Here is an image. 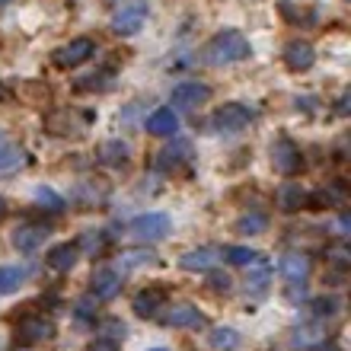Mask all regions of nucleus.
<instances>
[{"mask_svg":"<svg viewBox=\"0 0 351 351\" xmlns=\"http://www.w3.org/2000/svg\"><path fill=\"white\" fill-rule=\"evenodd\" d=\"M250 55H252V45L240 29H221V32L211 36L208 45H204V61L214 67L237 64V61H246Z\"/></svg>","mask_w":351,"mask_h":351,"instance_id":"nucleus-1","label":"nucleus"},{"mask_svg":"<svg viewBox=\"0 0 351 351\" xmlns=\"http://www.w3.org/2000/svg\"><path fill=\"white\" fill-rule=\"evenodd\" d=\"M252 119H256V109L243 106V102H227V106H221V109L211 115V128L221 131V134H237V131H243Z\"/></svg>","mask_w":351,"mask_h":351,"instance_id":"nucleus-2","label":"nucleus"},{"mask_svg":"<svg viewBox=\"0 0 351 351\" xmlns=\"http://www.w3.org/2000/svg\"><path fill=\"white\" fill-rule=\"evenodd\" d=\"M144 23H147V0L121 3V7L112 13V32H115V36H134V32H141Z\"/></svg>","mask_w":351,"mask_h":351,"instance_id":"nucleus-3","label":"nucleus"},{"mask_svg":"<svg viewBox=\"0 0 351 351\" xmlns=\"http://www.w3.org/2000/svg\"><path fill=\"white\" fill-rule=\"evenodd\" d=\"M86 125H90V115L74 109H58L45 119V131L55 134V138H77V134L86 131Z\"/></svg>","mask_w":351,"mask_h":351,"instance_id":"nucleus-4","label":"nucleus"},{"mask_svg":"<svg viewBox=\"0 0 351 351\" xmlns=\"http://www.w3.org/2000/svg\"><path fill=\"white\" fill-rule=\"evenodd\" d=\"M93 55H96V42H93V38H86V36H80V38H71L67 45L55 48L51 61H55L58 67L71 71V67H80L84 61H90Z\"/></svg>","mask_w":351,"mask_h":351,"instance_id":"nucleus-5","label":"nucleus"},{"mask_svg":"<svg viewBox=\"0 0 351 351\" xmlns=\"http://www.w3.org/2000/svg\"><path fill=\"white\" fill-rule=\"evenodd\" d=\"M271 163L281 176H297L304 169V154L291 138H278L271 144Z\"/></svg>","mask_w":351,"mask_h":351,"instance_id":"nucleus-6","label":"nucleus"},{"mask_svg":"<svg viewBox=\"0 0 351 351\" xmlns=\"http://www.w3.org/2000/svg\"><path fill=\"white\" fill-rule=\"evenodd\" d=\"M208 99H211V86L202 84V80H182V84L173 90V96H169V102H173L176 109H185V112L198 109V106H204Z\"/></svg>","mask_w":351,"mask_h":351,"instance_id":"nucleus-7","label":"nucleus"},{"mask_svg":"<svg viewBox=\"0 0 351 351\" xmlns=\"http://www.w3.org/2000/svg\"><path fill=\"white\" fill-rule=\"evenodd\" d=\"M163 310L167 313H160V319L169 329H202L204 326V313L195 304H173V306L167 304Z\"/></svg>","mask_w":351,"mask_h":351,"instance_id":"nucleus-8","label":"nucleus"},{"mask_svg":"<svg viewBox=\"0 0 351 351\" xmlns=\"http://www.w3.org/2000/svg\"><path fill=\"white\" fill-rule=\"evenodd\" d=\"M131 233L138 237V240H163L169 233V217L167 214H160V211H147V214H141V217H134L131 221Z\"/></svg>","mask_w":351,"mask_h":351,"instance_id":"nucleus-9","label":"nucleus"},{"mask_svg":"<svg viewBox=\"0 0 351 351\" xmlns=\"http://www.w3.org/2000/svg\"><path fill=\"white\" fill-rule=\"evenodd\" d=\"M169 304V294H167V287H160V285H150L144 287V291H138L134 294V313L144 316V319H154V316L163 313V306Z\"/></svg>","mask_w":351,"mask_h":351,"instance_id":"nucleus-10","label":"nucleus"},{"mask_svg":"<svg viewBox=\"0 0 351 351\" xmlns=\"http://www.w3.org/2000/svg\"><path fill=\"white\" fill-rule=\"evenodd\" d=\"M345 202H348V185H345V179H335V182L316 189L313 195H306V208H316V211H323V208H342Z\"/></svg>","mask_w":351,"mask_h":351,"instance_id":"nucleus-11","label":"nucleus"},{"mask_svg":"<svg viewBox=\"0 0 351 351\" xmlns=\"http://www.w3.org/2000/svg\"><path fill=\"white\" fill-rule=\"evenodd\" d=\"M316 61V48L306 42V38H291L285 45V64L287 71H294V74H304L310 71Z\"/></svg>","mask_w":351,"mask_h":351,"instance_id":"nucleus-12","label":"nucleus"},{"mask_svg":"<svg viewBox=\"0 0 351 351\" xmlns=\"http://www.w3.org/2000/svg\"><path fill=\"white\" fill-rule=\"evenodd\" d=\"M90 294L96 300H115L121 294V275L115 268H99L90 278Z\"/></svg>","mask_w":351,"mask_h":351,"instance_id":"nucleus-13","label":"nucleus"},{"mask_svg":"<svg viewBox=\"0 0 351 351\" xmlns=\"http://www.w3.org/2000/svg\"><path fill=\"white\" fill-rule=\"evenodd\" d=\"M16 335L23 345H36V342H45L55 335V323L45 319V316H26L23 323L16 326Z\"/></svg>","mask_w":351,"mask_h":351,"instance_id":"nucleus-14","label":"nucleus"},{"mask_svg":"<svg viewBox=\"0 0 351 351\" xmlns=\"http://www.w3.org/2000/svg\"><path fill=\"white\" fill-rule=\"evenodd\" d=\"M48 223H19L16 230H13V246L19 252H36L42 243L48 240Z\"/></svg>","mask_w":351,"mask_h":351,"instance_id":"nucleus-15","label":"nucleus"},{"mask_svg":"<svg viewBox=\"0 0 351 351\" xmlns=\"http://www.w3.org/2000/svg\"><path fill=\"white\" fill-rule=\"evenodd\" d=\"M192 157V147H189V141H173L169 147H163L157 154V169L160 173H176V169H182Z\"/></svg>","mask_w":351,"mask_h":351,"instance_id":"nucleus-16","label":"nucleus"},{"mask_svg":"<svg viewBox=\"0 0 351 351\" xmlns=\"http://www.w3.org/2000/svg\"><path fill=\"white\" fill-rule=\"evenodd\" d=\"M310 271H313V259L304 256V252H287L285 259H281V275L291 285H306Z\"/></svg>","mask_w":351,"mask_h":351,"instance_id":"nucleus-17","label":"nucleus"},{"mask_svg":"<svg viewBox=\"0 0 351 351\" xmlns=\"http://www.w3.org/2000/svg\"><path fill=\"white\" fill-rule=\"evenodd\" d=\"M275 202H278V211L297 214V211H304L306 208V192L300 189V182H285L281 189H278Z\"/></svg>","mask_w":351,"mask_h":351,"instance_id":"nucleus-18","label":"nucleus"},{"mask_svg":"<svg viewBox=\"0 0 351 351\" xmlns=\"http://www.w3.org/2000/svg\"><path fill=\"white\" fill-rule=\"evenodd\" d=\"M214 262H217V250H211V246H202V250L182 252L179 268H182V271H211Z\"/></svg>","mask_w":351,"mask_h":351,"instance_id":"nucleus-19","label":"nucleus"},{"mask_svg":"<svg viewBox=\"0 0 351 351\" xmlns=\"http://www.w3.org/2000/svg\"><path fill=\"white\" fill-rule=\"evenodd\" d=\"M77 256H80L77 243H58V246L48 250L45 262H48V268H55V271H71V268L77 265Z\"/></svg>","mask_w":351,"mask_h":351,"instance_id":"nucleus-20","label":"nucleus"},{"mask_svg":"<svg viewBox=\"0 0 351 351\" xmlns=\"http://www.w3.org/2000/svg\"><path fill=\"white\" fill-rule=\"evenodd\" d=\"M147 131L154 138H173L176 131H179V115H176V109H157L147 119Z\"/></svg>","mask_w":351,"mask_h":351,"instance_id":"nucleus-21","label":"nucleus"},{"mask_svg":"<svg viewBox=\"0 0 351 351\" xmlns=\"http://www.w3.org/2000/svg\"><path fill=\"white\" fill-rule=\"evenodd\" d=\"M128 160H131V147L125 144V141H106L99 147V163H106V167H128Z\"/></svg>","mask_w":351,"mask_h":351,"instance_id":"nucleus-22","label":"nucleus"},{"mask_svg":"<svg viewBox=\"0 0 351 351\" xmlns=\"http://www.w3.org/2000/svg\"><path fill=\"white\" fill-rule=\"evenodd\" d=\"M26 163V150L16 147V144H10L7 134L0 131V173H13Z\"/></svg>","mask_w":351,"mask_h":351,"instance_id":"nucleus-23","label":"nucleus"},{"mask_svg":"<svg viewBox=\"0 0 351 351\" xmlns=\"http://www.w3.org/2000/svg\"><path fill=\"white\" fill-rule=\"evenodd\" d=\"M32 275L26 265H3L0 268V294H13L26 285V278Z\"/></svg>","mask_w":351,"mask_h":351,"instance_id":"nucleus-24","label":"nucleus"},{"mask_svg":"<svg viewBox=\"0 0 351 351\" xmlns=\"http://www.w3.org/2000/svg\"><path fill=\"white\" fill-rule=\"evenodd\" d=\"M223 259L230 262V265H252V262L262 259V252L250 250V246H223Z\"/></svg>","mask_w":351,"mask_h":351,"instance_id":"nucleus-25","label":"nucleus"},{"mask_svg":"<svg viewBox=\"0 0 351 351\" xmlns=\"http://www.w3.org/2000/svg\"><path fill=\"white\" fill-rule=\"evenodd\" d=\"M265 227H268V217L262 211H250L237 221V233H246V237H256V233H262Z\"/></svg>","mask_w":351,"mask_h":351,"instance_id":"nucleus-26","label":"nucleus"},{"mask_svg":"<svg viewBox=\"0 0 351 351\" xmlns=\"http://www.w3.org/2000/svg\"><path fill=\"white\" fill-rule=\"evenodd\" d=\"M208 342H211V348H217V351H233L243 345V339L237 329H214Z\"/></svg>","mask_w":351,"mask_h":351,"instance_id":"nucleus-27","label":"nucleus"},{"mask_svg":"<svg viewBox=\"0 0 351 351\" xmlns=\"http://www.w3.org/2000/svg\"><path fill=\"white\" fill-rule=\"evenodd\" d=\"M106 189H99V192H96V182H80V189H77V204H80V208H96V204H102L106 202Z\"/></svg>","mask_w":351,"mask_h":351,"instance_id":"nucleus-28","label":"nucleus"},{"mask_svg":"<svg viewBox=\"0 0 351 351\" xmlns=\"http://www.w3.org/2000/svg\"><path fill=\"white\" fill-rule=\"evenodd\" d=\"M246 268H252L250 275H246V287H250V291H256V294H262V291H265V285H268V262H265V256H262L259 262L246 265Z\"/></svg>","mask_w":351,"mask_h":351,"instance_id":"nucleus-29","label":"nucleus"},{"mask_svg":"<svg viewBox=\"0 0 351 351\" xmlns=\"http://www.w3.org/2000/svg\"><path fill=\"white\" fill-rule=\"evenodd\" d=\"M157 262V252L154 250H125L121 252V268H144Z\"/></svg>","mask_w":351,"mask_h":351,"instance_id":"nucleus-30","label":"nucleus"},{"mask_svg":"<svg viewBox=\"0 0 351 351\" xmlns=\"http://www.w3.org/2000/svg\"><path fill=\"white\" fill-rule=\"evenodd\" d=\"M106 240H109V233L106 230H86L84 237H80V243H77V250H86L90 256H96V252H102Z\"/></svg>","mask_w":351,"mask_h":351,"instance_id":"nucleus-31","label":"nucleus"},{"mask_svg":"<svg viewBox=\"0 0 351 351\" xmlns=\"http://www.w3.org/2000/svg\"><path fill=\"white\" fill-rule=\"evenodd\" d=\"M36 204H42L45 211L58 214V211H64V198L58 192H51V189H36Z\"/></svg>","mask_w":351,"mask_h":351,"instance_id":"nucleus-32","label":"nucleus"},{"mask_svg":"<svg viewBox=\"0 0 351 351\" xmlns=\"http://www.w3.org/2000/svg\"><path fill=\"white\" fill-rule=\"evenodd\" d=\"M310 310H313V316H319V319H323V316H335L339 313V300H335V297H316L313 304H310Z\"/></svg>","mask_w":351,"mask_h":351,"instance_id":"nucleus-33","label":"nucleus"},{"mask_svg":"<svg viewBox=\"0 0 351 351\" xmlns=\"http://www.w3.org/2000/svg\"><path fill=\"white\" fill-rule=\"evenodd\" d=\"M329 256V262H332L339 271H348V265H351V252H348V246H332V250L326 252Z\"/></svg>","mask_w":351,"mask_h":351,"instance_id":"nucleus-34","label":"nucleus"},{"mask_svg":"<svg viewBox=\"0 0 351 351\" xmlns=\"http://www.w3.org/2000/svg\"><path fill=\"white\" fill-rule=\"evenodd\" d=\"M96 304H99V300H96V297H93V294L80 297V300H77V306H74L77 319H96V310H93V306H96Z\"/></svg>","mask_w":351,"mask_h":351,"instance_id":"nucleus-35","label":"nucleus"},{"mask_svg":"<svg viewBox=\"0 0 351 351\" xmlns=\"http://www.w3.org/2000/svg\"><path fill=\"white\" fill-rule=\"evenodd\" d=\"M109 77H112V71H102V74H90V77H84L80 90H84V93H90V90H106V86H109Z\"/></svg>","mask_w":351,"mask_h":351,"instance_id":"nucleus-36","label":"nucleus"},{"mask_svg":"<svg viewBox=\"0 0 351 351\" xmlns=\"http://www.w3.org/2000/svg\"><path fill=\"white\" fill-rule=\"evenodd\" d=\"M278 10H281V16H285V19H291V23H300V19H310V13H306L304 7L297 10L294 3H291V0H281V3H278Z\"/></svg>","mask_w":351,"mask_h":351,"instance_id":"nucleus-37","label":"nucleus"},{"mask_svg":"<svg viewBox=\"0 0 351 351\" xmlns=\"http://www.w3.org/2000/svg\"><path fill=\"white\" fill-rule=\"evenodd\" d=\"M102 335L112 339V342H119V339H125V323L121 319H106L102 323Z\"/></svg>","mask_w":351,"mask_h":351,"instance_id":"nucleus-38","label":"nucleus"},{"mask_svg":"<svg viewBox=\"0 0 351 351\" xmlns=\"http://www.w3.org/2000/svg\"><path fill=\"white\" fill-rule=\"evenodd\" d=\"M208 285H211V291H217V294H227V291H230V275H227V271H211Z\"/></svg>","mask_w":351,"mask_h":351,"instance_id":"nucleus-39","label":"nucleus"},{"mask_svg":"<svg viewBox=\"0 0 351 351\" xmlns=\"http://www.w3.org/2000/svg\"><path fill=\"white\" fill-rule=\"evenodd\" d=\"M86 351H121V348H119V342H112V339H96Z\"/></svg>","mask_w":351,"mask_h":351,"instance_id":"nucleus-40","label":"nucleus"},{"mask_svg":"<svg viewBox=\"0 0 351 351\" xmlns=\"http://www.w3.org/2000/svg\"><path fill=\"white\" fill-rule=\"evenodd\" d=\"M348 227H351V214L342 211V217H339V233L345 237V233H348Z\"/></svg>","mask_w":351,"mask_h":351,"instance_id":"nucleus-41","label":"nucleus"},{"mask_svg":"<svg viewBox=\"0 0 351 351\" xmlns=\"http://www.w3.org/2000/svg\"><path fill=\"white\" fill-rule=\"evenodd\" d=\"M306 351H339V345L335 342H319V345H313V348H306Z\"/></svg>","mask_w":351,"mask_h":351,"instance_id":"nucleus-42","label":"nucleus"},{"mask_svg":"<svg viewBox=\"0 0 351 351\" xmlns=\"http://www.w3.org/2000/svg\"><path fill=\"white\" fill-rule=\"evenodd\" d=\"M7 211H10V208H7V198H3V195H0V221H3V217H7Z\"/></svg>","mask_w":351,"mask_h":351,"instance_id":"nucleus-43","label":"nucleus"},{"mask_svg":"<svg viewBox=\"0 0 351 351\" xmlns=\"http://www.w3.org/2000/svg\"><path fill=\"white\" fill-rule=\"evenodd\" d=\"M3 96H7V90H3V86H0V99H3Z\"/></svg>","mask_w":351,"mask_h":351,"instance_id":"nucleus-44","label":"nucleus"},{"mask_svg":"<svg viewBox=\"0 0 351 351\" xmlns=\"http://www.w3.org/2000/svg\"><path fill=\"white\" fill-rule=\"evenodd\" d=\"M147 351H167V348H147Z\"/></svg>","mask_w":351,"mask_h":351,"instance_id":"nucleus-45","label":"nucleus"},{"mask_svg":"<svg viewBox=\"0 0 351 351\" xmlns=\"http://www.w3.org/2000/svg\"><path fill=\"white\" fill-rule=\"evenodd\" d=\"M3 3H10V0H0V7H3Z\"/></svg>","mask_w":351,"mask_h":351,"instance_id":"nucleus-46","label":"nucleus"}]
</instances>
